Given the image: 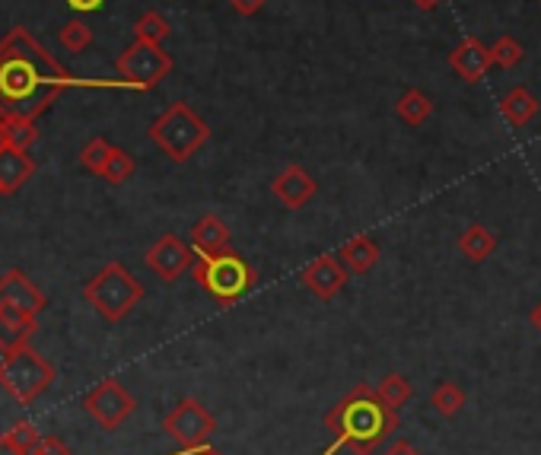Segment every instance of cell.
<instances>
[{"instance_id": "11", "label": "cell", "mask_w": 541, "mask_h": 455, "mask_svg": "<svg viewBox=\"0 0 541 455\" xmlns=\"http://www.w3.org/2000/svg\"><path fill=\"white\" fill-rule=\"evenodd\" d=\"M351 271L344 268V261L338 255H319L300 271V284L322 303H331L335 296L347 287Z\"/></svg>"}, {"instance_id": "39", "label": "cell", "mask_w": 541, "mask_h": 455, "mask_svg": "<svg viewBox=\"0 0 541 455\" xmlns=\"http://www.w3.org/2000/svg\"><path fill=\"white\" fill-rule=\"evenodd\" d=\"M0 455H10V452H7V449H0Z\"/></svg>"}, {"instance_id": "33", "label": "cell", "mask_w": 541, "mask_h": 455, "mask_svg": "<svg viewBox=\"0 0 541 455\" xmlns=\"http://www.w3.org/2000/svg\"><path fill=\"white\" fill-rule=\"evenodd\" d=\"M386 455H421V452H417V446H411L408 440H395V443L386 449Z\"/></svg>"}, {"instance_id": "18", "label": "cell", "mask_w": 541, "mask_h": 455, "mask_svg": "<svg viewBox=\"0 0 541 455\" xmlns=\"http://www.w3.org/2000/svg\"><path fill=\"white\" fill-rule=\"evenodd\" d=\"M338 258L344 261V268L351 271V274H357V277H363V274H370L373 268H376V261H379V245H376V239H370V236H354V239H347L344 245H341V252H338Z\"/></svg>"}, {"instance_id": "31", "label": "cell", "mask_w": 541, "mask_h": 455, "mask_svg": "<svg viewBox=\"0 0 541 455\" xmlns=\"http://www.w3.org/2000/svg\"><path fill=\"white\" fill-rule=\"evenodd\" d=\"M29 455H74V452L67 449V446L58 440V436H42V440H39V446L32 449Z\"/></svg>"}, {"instance_id": "30", "label": "cell", "mask_w": 541, "mask_h": 455, "mask_svg": "<svg viewBox=\"0 0 541 455\" xmlns=\"http://www.w3.org/2000/svg\"><path fill=\"white\" fill-rule=\"evenodd\" d=\"M7 121V144L10 147H20V150H29L36 144L39 137V128L32 118H4Z\"/></svg>"}, {"instance_id": "37", "label": "cell", "mask_w": 541, "mask_h": 455, "mask_svg": "<svg viewBox=\"0 0 541 455\" xmlns=\"http://www.w3.org/2000/svg\"><path fill=\"white\" fill-rule=\"evenodd\" d=\"M7 147V121H4V115H0V150Z\"/></svg>"}, {"instance_id": "10", "label": "cell", "mask_w": 541, "mask_h": 455, "mask_svg": "<svg viewBox=\"0 0 541 455\" xmlns=\"http://www.w3.org/2000/svg\"><path fill=\"white\" fill-rule=\"evenodd\" d=\"M195 261H198L195 249H191L188 242H182L179 236H172V233L160 236L147 249V268L160 280H166V284H176L185 271L195 268Z\"/></svg>"}, {"instance_id": "8", "label": "cell", "mask_w": 541, "mask_h": 455, "mask_svg": "<svg viewBox=\"0 0 541 455\" xmlns=\"http://www.w3.org/2000/svg\"><path fill=\"white\" fill-rule=\"evenodd\" d=\"M163 433H169V440H176L182 449H201L211 443V436L217 433V417L207 411L198 398H182L176 408L163 417Z\"/></svg>"}, {"instance_id": "2", "label": "cell", "mask_w": 541, "mask_h": 455, "mask_svg": "<svg viewBox=\"0 0 541 455\" xmlns=\"http://www.w3.org/2000/svg\"><path fill=\"white\" fill-rule=\"evenodd\" d=\"M325 427L335 436L322 455L351 449L354 455H373L389 433L398 430V411L386 408L370 385H354L335 408L325 414Z\"/></svg>"}, {"instance_id": "20", "label": "cell", "mask_w": 541, "mask_h": 455, "mask_svg": "<svg viewBox=\"0 0 541 455\" xmlns=\"http://www.w3.org/2000/svg\"><path fill=\"white\" fill-rule=\"evenodd\" d=\"M459 252L471 261V265H481V261H487L494 252H497V236H494V230H487L484 223H471L468 230L459 236Z\"/></svg>"}, {"instance_id": "28", "label": "cell", "mask_w": 541, "mask_h": 455, "mask_svg": "<svg viewBox=\"0 0 541 455\" xmlns=\"http://www.w3.org/2000/svg\"><path fill=\"white\" fill-rule=\"evenodd\" d=\"M134 169H137L134 156L128 150H121V147H112V156L106 163V172H102V179H106L109 185H125L134 175Z\"/></svg>"}, {"instance_id": "35", "label": "cell", "mask_w": 541, "mask_h": 455, "mask_svg": "<svg viewBox=\"0 0 541 455\" xmlns=\"http://www.w3.org/2000/svg\"><path fill=\"white\" fill-rule=\"evenodd\" d=\"M529 325L541 335V300H538V303L532 306V312H529Z\"/></svg>"}, {"instance_id": "24", "label": "cell", "mask_w": 541, "mask_h": 455, "mask_svg": "<svg viewBox=\"0 0 541 455\" xmlns=\"http://www.w3.org/2000/svg\"><path fill=\"white\" fill-rule=\"evenodd\" d=\"M39 440H42V433L32 427L29 420H23V424L10 427L4 436H0V449H7L10 455H29L39 446Z\"/></svg>"}, {"instance_id": "13", "label": "cell", "mask_w": 541, "mask_h": 455, "mask_svg": "<svg viewBox=\"0 0 541 455\" xmlns=\"http://www.w3.org/2000/svg\"><path fill=\"white\" fill-rule=\"evenodd\" d=\"M316 191H319V182L312 179V175L303 166H296V163L281 169L271 179V195H274V201L281 204L284 210L306 207L312 198H316Z\"/></svg>"}, {"instance_id": "21", "label": "cell", "mask_w": 541, "mask_h": 455, "mask_svg": "<svg viewBox=\"0 0 541 455\" xmlns=\"http://www.w3.org/2000/svg\"><path fill=\"white\" fill-rule=\"evenodd\" d=\"M395 112L408 128H421L424 121L433 115V102L424 90H405L401 99L395 102Z\"/></svg>"}, {"instance_id": "9", "label": "cell", "mask_w": 541, "mask_h": 455, "mask_svg": "<svg viewBox=\"0 0 541 455\" xmlns=\"http://www.w3.org/2000/svg\"><path fill=\"white\" fill-rule=\"evenodd\" d=\"M83 408L102 430H118L134 414L137 401L118 379H102L96 389L83 398Z\"/></svg>"}, {"instance_id": "34", "label": "cell", "mask_w": 541, "mask_h": 455, "mask_svg": "<svg viewBox=\"0 0 541 455\" xmlns=\"http://www.w3.org/2000/svg\"><path fill=\"white\" fill-rule=\"evenodd\" d=\"M67 7H74L77 13H93L102 7V0H67Z\"/></svg>"}, {"instance_id": "26", "label": "cell", "mask_w": 541, "mask_h": 455, "mask_svg": "<svg viewBox=\"0 0 541 455\" xmlns=\"http://www.w3.org/2000/svg\"><path fill=\"white\" fill-rule=\"evenodd\" d=\"M109 156H112V144H109V140H106V137H93V140H86V144H83L80 163H83L86 172L102 175V172H106Z\"/></svg>"}, {"instance_id": "12", "label": "cell", "mask_w": 541, "mask_h": 455, "mask_svg": "<svg viewBox=\"0 0 541 455\" xmlns=\"http://www.w3.org/2000/svg\"><path fill=\"white\" fill-rule=\"evenodd\" d=\"M48 306V296L32 284L23 271H7L0 277V309L29 315V319H39V312Z\"/></svg>"}, {"instance_id": "3", "label": "cell", "mask_w": 541, "mask_h": 455, "mask_svg": "<svg viewBox=\"0 0 541 455\" xmlns=\"http://www.w3.org/2000/svg\"><path fill=\"white\" fill-rule=\"evenodd\" d=\"M147 134L172 163H188L211 140V125L188 102H172Z\"/></svg>"}, {"instance_id": "36", "label": "cell", "mask_w": 541, "mask_h": 455, "mask_svg": "<svg viewBox=\"0 0 541 455\" xmlns=\"http://www.w3.org/2000/svg\"><path fill=\"white\" fill-rule=\"evenodd\" d=\"M411 4H414L417 10H436L440 4H446V0H411Z\"/></svg>"}, {"instance_id": "4", "label": "cell", "mask_w": 541, "mask_h": 455, "mask_svg": "<svg viewBox=\"0 0 541 455\" xmlns=\"http://www.w3.org/2000/svg\"><path fill=\"white\" fill-rule=\"evenodd\" d=\"M83 300L90 303L106 322H121L144 300V284L121 261H109L93 280H86Z\"/></svg>"}, {"instance_id": "19", "label": "cell", "mask_w": 541, "mask_h": 455, "mask_svg": "<svg viewBox=\"0 0 541 455\" xmlns=\"http://www.w3.org/2000/svg\"><path fill=\"white\" fill-rule=\"evenodd\" d=\"M32 335H36V319L10 312V309H0V354L29 344Z\"/></svg>"}, {"instance_id": "16", "label": "cell", "mask_w": 541, "mask_h": 455, "mask_svg": "<svg viewBox=\"0 0 541 455\" xmlns=\"http://www.w3.org/2000/svg\"><path fill=\"white\" fill-rule=\"evenodd\" d=\"M191 249L198 255H220L230 249V226H226L217 214H204L195 226H191Z\"/></svg>"}, {"instance_id": "29", "label": "cell", "mask_w": 541, "mask_h": 455, "mask_svg": "<svg viewBox=\"0 0 541 455\" xmlns=\"http://www.w3.org/2000/svg\"><path fill=\"white\" fill-rule=\"evenodd\" d=\"M58 42L64 51H71V55H80V51H86V45L93 42V29L86 26L83 20H71L61 32H58Z\"/></svg>"}, {"instance_id": "40", "label": "cell", "mask_w": 541, "mask_h": 455, "mask_svg": "<svg viewBox=\"0 0 541 455\" xmlns=\"http://www.w3.org/2000/svg\"><path fill=\"white\" fill-rule=\"evenodd\" d=\"M0 198H4V188H0Z\"/></svg>"}, {"instance_id": "6", "label": "cell", "mask_w": 541, "mask_h": 455, "mask_svg": "<svg viewBox=\"0 0 541 455\" xmlns=\"http://www.w3.org/2000/svg\"><path fill=\"white\" fill-rule=\"evenodd\" d=\"M51 382H55V366L29 344L7 350V354L0 357V385H4L7 395L20 401V405H32L42 392L51 389Z\"/></svg>"}, {"instance_id": "14", "label": "cell", "mask_w": 541, "mask_h": 455, "mask_svg": "<svg viewBox=\"0 0 541 455\" xmlns=\"http://www.w3.org/2000/svg\"><path fill=\"white\" fill-rule=\"evenodd\" d=\"M449 67L456 70L465 83H481L487 77V70L494 67L491 48H487L481 39H475V35H468V39H462L449 51Z\"/></svg>"}, {"instance_id": "23", "label": "cell", "mask_w": 541, "mask_h": 455, "mask_svg": "<svg viewBox=\"0 0 541 455\" xmlns=\"http://www.w3.org/2000/svg\"><path fill=\"white\" fill-rule=\"evenodd\" d=\"M465 401H468V395H465V389L459 382H440L436 389L430 392V408L440 414V417H446V420H452L456 414H462V408H465Z\"/></svg>"}, {"instance_id": "5", "label": "cell", "mask_w": 541, "mask_h": 455, "mask_svg": "<svg viewBox=\"0 0 541 455\" xmlns=\"http://www.w3.org/2000/svg\"><path fill=\"white\" fill-rule=\"evenodd\" d=\"M195 280L204 293H211L220 306H233L255 287V268L239 252L226 249L220 255H198Z\"/></svg>"}, {"instance_id": "7", "label": "cell", "mask_w": 541, "mask_h": 455, "mask_svg": "<svg viewBox=\"0 0 541 455\" xmlns=\"http://www.w3.org/2000/svg\"><path fill=\"white\" fill-rule=\"evenodd\" d=\"M115 70H118V80L128 83V90L150 93L172 74V58L169 51H163V45L134 39V45H128L118 55Z\"/></svg>"}, {"instance_id": "15", "label": "cell", "mask_w": 541, "mask_h": 455, "mask_svg": "<svg viewBox=\"0 0 541 455\" xmlns=\"http://www.w3.org/2000/svg\"><path fill=\"white\" fill-rule=\"evenodd\" d=\"M32 172H36V160L26 150L10 144L0 150V188H4V195L20 191L32 179Z\"/></svg>"}, {"instance_id": "22", "label": "cell", "mask_w": 541, "mask_h": 455, "mask_svg": "<svg viewBox=\"0 0 541 455\" xmlns=\"http://www.w3.org/2000/svg\"><path fill=\"white\" fill-rule=\"evenodd\" d=\"M376 395H379V401L386 408H392V411H401L411 401V395H414V385H411V379L408 376H401V373H386L379 379V385H376Z\"/></svg>"}, {"instance_id": "32", "label": "cell", "mask_w": 541, "mask_h": 455, "mask_svg": "<svg viewBox=\"0 0 541 455\" xmlns=\"http://www.w3.org/2000/svg\"><path fill=\"white\" fill-rule=\"evenodd\" d=\"M230 7H233L239 16H255L261 7H265V0H230Z\"/></svg>"}, {"instance_id": "27", "label": "cell", "mask_w": 541, "mask_h": 455, "mask_svg": "<svg viewBox=\"0 0 541 455\" xmlns=\"http://www.w3.org/2000/svg\"><path fill=\"white\" fill-rule=\"evenodd\" d=\"M522 58H526V48H522V42L513 39V35H500V39L491 45V64H494V67L510 70V67H516Z\"/></svg>"}, {"instance_id": "17", "label": "cell", "mask_w": 541, "mask_h": 455, "mask_svg": "<svg viewBox=\"0 0 541 455\" xmlns=\"http://www.w3.org/2000/svg\"><path fill=\"white\" fill-rule=\"evenodd\" d=\"M538 112H541V102L529 86H513V90L500 99V115L510 128H526Z\"/></svg>"}, {"instance_id": "1", "label": "cell", "mask_w": 541, "mask_h": 455, "mask_svg": "<svg viewBox=\"0 0 541 455\" xmlns=\"http://www.w3.org/2000/svg\"><path fill=\"white\" fill-rule=\"evenodd\" d=\"M71 86H109L74 77L26 26H13L0 39V115L32 118L45 115Z\"/></svg>"}, {"instance_id": "25", "label": "cell", "mask_w": 541, "mask_h": 455, "mask_svg": "<svg viewBox=\"0 0 541 455\" xmlns=\"http://www.w3.org/2000/svg\"><path fill=\"white\" fill-rule=\"evenodd\" d=\"M169 32L172 26L166 23V16L163 13H156V10H147L141 20L134 23V35L141 42H153V45H163L169 39Z\"/></svg>"}, {"instance_id": "38", "label": "cell", "mask_w": 541, "mask_h": 455, "mask_svg": "<svg viewBox=\"0 0 541 455\" xmlns=\"http://www.w3.org/2000/svg\"><path fill=\"white\" fill-rule=\"evenodd\" d=\"M191 455H223L220 449H211V446H201V449H195Z\"/></svg>"}]
</instances>
